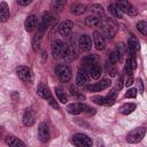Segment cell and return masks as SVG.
Listing matches in <instances>:
<instances>
[{
  "label": "cell",
  "mask_w": 147,
  "mask_h": 147,
  "mask_svg": "<svg viewBox=\"0 0 147 147\" xmlns=\"http://www.w3.org/2000/svg\"><path fill=\"white\" fill-rule=\"evenodd\" d=\"M37 94H38L40 98H42V99H45L46 101H48V103H49L54 109H59V103L55 101V98L53 96V94H52L49 87H48L46 84L40 83V84L38 85V87H37Z\"/></svg>",
  "instance_id": "1"
},
{
  "label": "cell",
  "mask_w": 147,
  "mask_h": 147,
  "mask_svg": "<svg viewBox=\"0 0 147 147\" xmlns=\"http://www.w3.org/2000/svg\"><path fill=\"white\" fill-rule=\"evenodd\" d=\"M99 28H100L101 33L105 36V38H108V39L114 38V36L116 33V30H117L116 23L114 21H111V20L101 21V24H100Z\"/></svg>",
  "instance_id": "2"
},
{
  "label": "cell",
  "mask_w": 147,
  "mask_h": 147,
  "mask_svg": "<svg viewBox=\"0 0 147 147\" xmlns=\"http://www.w3.org/2000/svg\"><path fill=\"white\" fill-rule=\"evenodd\" d=\"M55 76L57 77V79L62 83H67L71 79L72 76V71L70 69L69 65L67 64H59L55 67Z\"/></svg>",
  "instance_id": "3"
},
{
  "label": "cell",
  "mask_w": 147,
  "mask_h": 147,
  "mask_svg": "<svg viewBox=\"0 0 147 147\" xmlns=\"http://www.w3.org/2000/svg\"><path fill=\"white\" fill-rule=\"evenodd\" d=\"M116 96H117V91L116 90H111L106 96H100V95L93 96L92 101L95 102L96 105H101V106H111V105L115 103Z\"/></svg>",
  "instance_id": "4"
},
{
  "label": "cell",
  "mask_w": 147,
  "mask_h": 147,
  "mask_svg": "<svg viewBox=\"0 0 147 147\" xmlns=\"http://www.w3.org/2000/svg\"><path fill=\"white\" fill-rule=\"evenodd\" d=\"M67 110H68V113H70L72 115H78V114H82V113L94 114V109L90 108L87 105H85L83 102H72V103L68 105Z\"/></svg>",
  "instance_id": "5"
},
{
  "label": "cell",
  "mask_w": 147,
  "mask_h": 147,
  "mask_svg": "<svg viewBox=\"0 0 147 147\" xmlns=\"http://www.w3.org/2000/svg\"><path fill=\"white\" fill-rule=\"evenodd\" d=\"M67 47L68 46L63 41H61L59 39L52 41L51 51H52V54H53L54 59H62V57H64V54L67 52Z\"/></svg>",
  "instance_id": "6"
},
{
  "label": "cell",
  "mask_w": 147,
  "mask_h": 147,
  "mask_svg": "<svg viewBox=\"0 0 147 147\" xmlns=\"http://www.w3.org/2000/svg\"><path fill=\"white\" fill-rule=\"evenodd\" d=\"M146 134V129L144 126H140V127H137V129H133L132 131H130L126 136V141L130 142V144H136V142H139Z\"/></svg>",
  "instance_id": "7"
},
{
  "label": "cell",
  "mask_w": 147,
  "mask_h": 147,
  "mask_svg": "<svg viewBox=\"0 0 147 147\" xmlns=\"http://www.w3.org/2000/svg\"><path fill=\"white\" fill-rule=\"evenodd\" d=\"M16 74H17L18 78L21 80H23L24 83H26V84H31L33 82V74H32L31 69L28 68V67H25V65L17 67Z\"/></svg>",
  "instance_id": "8"
},
{
  "label": "cell",
  "mask_w": 147,
  "mask_h": 147,
  "mask_svg": "<svg viewBox=\"0 0 147 147\" xmlns=\"http://www.w3.org/2000/svg\"><path fill=\"white\" fill-rule=\"evenodd\" d=\"M72 144L78 146V147H90L92 146V139L84 134V133H76L74 137H72Z\"/></svg>",
  "instance_id": "9"
},
{
  "label": "cell",
  "mask_w": 147,
  "mask_h": 147,
  "mask_svg": "<svg viewBox=\"0 0 147 147\" xmlns=\"http://www.w3.org/2000/svg\"><path fill=\"white\" fill-rule=\"evenodd\" d=\"M115 3L119 7V9L124 14H127L130 16H134L138 14V10L136 9V7L132 6L127 0H115Z\"/></svg>",
  "instance_id": "10"
},
{
  "label": "cell",
  "mask_w": 147,
  "mask_h": 147,
  "mask_svg": "<svg viewBox=\"0 0 147 147\" xmlns=\"http://www.w3.org/2000/svg\"><path fill=\"white\" fill-rule=\"evenodd\" d=\"M110 85H111L110 79H101V80L98 82V83L87 85V86H86V90L90 91V92H100V91H103V90L108 88Z\"/></svg>",
  "instance_id": "11"
},
{
  "label": "cell",
  "mask_w": 147,
  "mask_h": 147,
  "mask_svg": "<svg viewBox=\"0 0 147 147\" xmlns=\"http://www.w3.org/2000/svg\"><path fill=\"white\" fill-rule=\"evenodd\" d=\"M90 78H91V76L88 74V70L86 68L82 67L78 70V74L76 77V85L77 86H84L90 82Z\"/></svg>",
  "instance_id": "12"
},
{
  "label": "cell",
  "mask_w": 147,
  "mask_h": 147,
  "mask_svg": "<svg viewBox=\"0 0 147 147\" xmlns=\"http://www.w3.org/2000/svg\"><path fill=\"white\" fill-rule=\"evenodd\" d=\"M72 28H74V23H72L71 21L67 20V21H63V22L59 25L57 30H59V33H60L62 37H68V36L71 33Z\"/></svg>",
  "instance_id": "13"
},
{
  "label": "cell",
  "mask_w": 147,
  "mask_h": 147,
  "mask_svg": "<svg viewBox=\"0 0 147 147\" xmlns=\"http://www.w3.org/2000/svg\"><path fill=\"white\" fill-rule=\"evenodd\" d=\"M93 42L96 49L101 51L105 48L106 46V38L105 36L101 33V31H94L93 32Z\"/></svg>",
  "instance_id": "14"
},
{
  "label": "cell",
  "mask_w": 147,
  "mask_h": 147,
  "mask_svg": "<svg viewBox=\"0 0 147 147\" xmlns=\"http://www.w3.org/2000/svg\"><path fill=\"white\" fill-rule=\"evenodd\" d=\"M78 46L82 51L84 52H88L91 48H92V39L90 36L87 34H83L80 36L79 40H78Z\"/></svg>",
  "instance_id": "15"
},
{
  "label": "cell",
  "mask_w": 147,
  "mask_h": 147,
  "mask_svg": "<svg viewBox=\"0 0 147 147\" xmlns=\"http://www.w3.org/2000/svg\"><path fill=\"white\" fill-rule=\"evenodd\" d=\"M38 134H39V138L42 142H46L48 141L49 137H51V133H49V129H48V125L45 123V122H41L39 124V127H38Z\"/></svg>",
  "instance_id": "16"
},
{
  "label": "cell",
  "mask_w": 147,
  "mask_h": 147,
  "mask_svg": "<svg viewBox=\"0 0 147 147\" xmlns=\"http://www.w3.org/2000/svg\"><path fill=\"white\" fill-rule=\"evenodd\" d=\"M22 122H23V125L24 126H32L36 122V116L33 114V111L29 108V109H25L24 114H23V118H22Z\"/></svg>",
  "instance_id": "17"
},
{
  "label": "cell",
  "mask_w": 147,
  "mask_h": 147,
  "mask_svg": "<svg viewBox=\"0 0 147 147\" xmlns=\"http://www.w3.org/2000/svg\"><path fill=\"white\" fill-rule=\"evenodd\" d=\"M52 22H53V16H52V14L45 13V14L42 15L41 22H40V24H39V26H38V32H41V33H42V32L51 25Z\"/></svg>",
  "instance_id": "18"
},
{
  "label": "cell",
  "mask_w": 147,
  "mask_h": 147,
  "mask_svg": "<svg viewBox=\"0 0 147 147\" xmlns=\"http://www.w3.org/2000/svg\"><path fill=\"white\" fill-rule=\"evenodd\" d=\"M99 61V56L96 54H91V55H87L85 57H83L82 60V67L86 68L88 70L90 67H92L93 64H96Z\"/></svg>",
  "instance_id": "19"
},
{
  "label": "cell",
  "mask_w": 147,
  "mask_h": 147,
  "mask_svg": "<svg viewBox=\"0 0 147 147\" xmlns=\"http://www.w3.org/2000/svg\"><path fill=\"white\" fill-rule=\"evenodd\" d=\"M136 68H137V61H136V57L129 56V57L126 59L125 68H124L125 75H132V72L136 70Z\"/></svg>",
  "instance_id": "20"
},
{
  "label": "cell",
  "mask_w": 147,
  "mask_h": 147,
  "mask_svg": "<svg viewBox=\"0 0 147 147\" xmlns=\"http://www.w3.org/2000/svg\"><path fill=\"white\" fill-rule=\"evenodd\" d=\"M37 24H38V18H37V16L36 15H30V16H28L26 17V20H25V22H24V28H25V30L26 31H32L36 26H37Z\"/></svg>",
  "instance_id": "21"
},
{
  "label": "cell",
  "mask_w": 147,
  "mask_h": 147,
  "mask_svg": "<svg viewBox=\"0 0 147 147\" xmlns=\"http://www.w3.org/2000/svg\"><path fill=\"white\" fill-rule=\"evenodd\" d=\"M77 56H78V49H77V47H76L75 45H69V46L67 47V52H65L63 59H65V60H68V61H72V60H75Z\"/></svg>",
  "instance_id": "22"
},
{
  "label": "cell",
  "mask_w": 147,
  "mask_h": 147,
  "mask_svg": "<svg viewBox=\"0 0 147 147\" xmlns=\"http://www.w3.org/2000/svg\"><path fill=\"white\" fill-rule=\"evenodd\" d=\"M127 48L129 49H133V51H139L140 49V44L139 40L137 39V37L134 34H130L129 39H127Z\"/></svg>",
  "instance_id": "23"
},
{
  "label": "cell",
  "mask_w": 147,
  "mask_h": 147,
  "mask_svg": "<svg viewBox=\"0 0 147 147\" xmlns=\"http://www.w3.org/2000/svg\"><path fill=\"white\" fill-rule=\"evenodd\" d=\"M88 74H90V76L93 79H98L101 76V74H102V68L98 63L96 64H93L92 67L88 68Z\"/></svg>",
  "instance_id": "24"
},
{
  "label": "cell",
  "mask_w": 147,
  "mask_h": 147,
  "mask_svg": "<svg viewBox=\"0 0 147 147\" xmlns=\"http://www.w3.org/2000/svg\"><path fill=\"white\" fill-rule=\"evenodd\" d=\"M108 11L110 15H113L116 18H122L123 17V11L119 9V7L116 3H111L108 6Z\"/></svg>",
  "instance_id": "25"
},
{
  "label": "cell",
  "mask_w": 147,
  "mask_h": 147,
  "mask_svg": "<svg viewBox=\"0 0 147 147\" xmlns=\"http://www.w3.org/2000/svg\"><path fill=\"white\" fill-rule=\"evenodd\" d=\"M136 103H132V102H129V103H124L123 106H121L119 108V113L123 114V115H129L131 114L133 110H136Z\"/></svg>",
  "instance_id": "26"
},
{
  "label": "cell",
  "mask_w": 147,
  "mask_h": 147,
  "mask_svg": "<svg viewBox=\"0 0 147 147\" xmlns=\"http://www.w3.org/2000/svg\"><path fill=\"white\" fill-rule=\"evenodd\" d=\"M6 142H7V145H9V146H11V147H18V146L24 147V146H25V144H24L22 140H20V139L16 138V137H11V136H8V137L6 138Z\"/></svg>",
  "instance_id": "27"
},
{
  "label": "cell",
  "mask_w": 147,
  "mask_h": 147,
  "mask_svg": "<svg viewBox=\"0 0 147 147\" xmlns=\"http://www.w3.org/2000/svg\"><path fill=\"white\" fill-rule=\"evenodd\" d=\"M85 23L88 26H92V28L96 26V28H99L100 24H101V18L98 17V16H87L85 18Z\"/></svg>",
  "instance_id": "28"
},
{
  "label": "cell",
  "mask_w": 147,
  "mask_h": 147,
  "mask_svg": "<svg viewBox=\"0 0 147 147\" xmlns=\"http://www.w3.org/2000/svg\"><path fill=\"white\" fill-rule=\"evenodd\" d=\"M0 14H1V22H6L9 18V8L5 1L1 2L0 5Z\"/></svg>",
  "instance_id": "29"
},
{
  "label": "cell",
  "mask_w": 147,
  "mask_h": 147,
  "mask_svg": "<svg viewBox=\"0 0 147 147\" xmlns=\"http://www.w3.org/2000/svg\"><path fill=\"white\" fill-rule=\"evenodd\" d=\"M106 70H107V74L110 76V77H114V76H116V74H117V69H116V67H115V63L114 62H111V61H107V63H106Z\"/></svg>",
  "instance_id": "30"
},
{
  "label": "cell",
  "mask_w": 147,
  "mask_h": 147,
  "mask_svg": "<svg viewBox=\"0 0 147 147\" xmlns=\"http://www.w3.org/2000/svg\"><path fill=\"white\" fill-rule=\"evenodd\" d=\"M85 9H86V7L82 3H74L71 6V13L74 15H80L85 11Z\"/></svg>",
  "instance_id": "31"
},
{
  "label": "cell",
  "mask_w": 147,
  "mask_h": 147,
  "mask_svg": "<svg viewBox=\"0 0 147 147\" xmlns=\"http://www.w3.org/2000/svg\"><path fill=\"white\" fill-rule=\"evenodd\" d=\"M55 95L57 96V100H59L61 103H67V102H68V98H67L65 93H64L60 87H56V88H55Z\"/></svg>",
  "instance_id": "32"
},
{
  "label": "cell",
  "mask_w": 147,
  "mask_h": 147,
  "mask_svg": "<svg viewBox=\"0 0 147 147\" xmlns=\"http://www.w3.org/2000/svg\"><path fill=\"white\" fill-rule=\"evenodd\" d=\"M91 11L94 14V16H98V17H101V16L103 15V13H105L102 6L96 5V3H95V5H92V7H91Z\"/></svg>",
  "instance_id": "33"
},
{
  "label": "cell",
  "mask_w": 147,
  "mask_h": 147,
  "mask_svg": "<svg viewBox=\"0 0 147 147\" xmlns=\"http://www.w3.org/2000/svg\"><path fill=\"white\" fill-rule=\"evenodd\" d=\"M115 51L117 52V54L119 55V57H121V60H122V57L125 55V53H126L127 48H126V46H125L123 42H119V44L116 46V49H115Z\"/></svg>",
  "instance_id": "34"
},
{
  "label": "cell",
  "mask_w": 147,
  "mask_h": 147,
  "mask_svg": "<svg viewBox=\"0 0 147 147\" xmlns=\"http://www.w3.org/2000/svg\"><path fill=\"white\" fill-rule=\"evenodd\" d=\"M67 3V0H55L53 3H52V8L55 9V10H61Z\"/></svg>",
  "instance_id": "35"
},
{
  "label": "cell",
  "mask_w": 147,
  "mask_h": 147,
  "mask_svg": "<svg viewBox=\"0 0 147 147\" xmlns=\"http://www.w3.org/2000/svg\"><path fill=\"white\" fill-rule=\"evenodd\" d=\"M137 28L144 36H147V22L146 21H139L137 23Z\"/></svg>",
  "instance_id": "36"
},
{
  "label": "cell",
  "mask_w": 147,
  "mask_h": 147,
  "mask_svg": "<svg viewBox=\"0 0 147 147\" xmlns=\"http://www.w3.org/2000/svg\"><path fill=\"white\" fill-rule=\"evenodd\" d=\"M70 93H71L72 96H75V98H77V99H79V100H84V99H85L84 94L79 93V91H77L76 87H74V86L70 87Z\"/></svg>",
  "instance_id": "37"
},
{
  "label": "cell",
  "mask_w": 147,
  "mask_h": 147,
  "mask_svg": "<svg viewBox=\"0 0 147 147\" xmlns=\"http://www.w3.org/2000/svg\"><path fill=\"white\" fill-rule=\"evenodd\" d=\"M109 61H111V62H114V63L121 61V57H119V55L117 54L116 51H114V52L110 53V55H109Z\"/></svg>",
  "instance_id": "38"
},
{
  "label": "cell",
  "mask_w": 147,
  "mask_h": 147,
  "mask_svg": "<svg viewBox=\"0 0 147 147\" xmlns=\"http://www.w3.org/2000/svg\"><path fill=\"white\" fill-rule=\"evenodd\" d=\"M136 96H137V90L136 88H130L125 93V98H127V99H134Z\"/></svg>",
  "instance_id": "39"
},
{
  "label": "cell",
  "mask_w": 147,
  "mask_h": 147,
  "mask_svg": "<svg viewBox=\"0 0 147 147\" xmlns=\"http://www.w3.org/2000/svg\"><path fill=\"white\" fill-rule=\"evenodd\" d=\"M125 86H130V85H132L133 84V76L132 75H126V79H125Z\"/></svg>",
  "instance_id": "40"
},
{
  "label": "cell",
  "mask_w": 147,
  "mask_h": 147,
  "mask_svg": "<svg viewBox=\"0 0 147 147\" xmlns=\"http://www.w3.org/2000/svg\"><path fill=\"white\" fill-rule=\"evenodd\" d=\"M123 83H125V82H124V77L121 76V77L117 79V90H121V88L123 87V85H124Z\"/></svg>",
  "instance_id": "41"
},
{
  "label": "cell",
  "mask_w": 147,
  "mask_h": 147,
  "mask_svg": "<svg viewBox=\"0 0 147 147\" xmlns=\"http://www.w3.org/2000/svg\"><path fill=\"white\" fill-rule=\"evenodd\" d=\"M32 1H33V0H17V3H18L20 6H28V5H30Z\"/></svg>",
  "instance_id": "42"
},
{
  "label": "cell",
  "mask_w": 147,
  "mask_h": 147,
  "mask_svg": "<svg viewBox=\"0 0 147 147\" xmlns=\"http://www.w3.org/2000/svg\"><path fill=\"white\" fill-rule=\"evenodd\" d=\"M138 87H139V93H144V84L141 79H138Z\"/></svg>",
  "instance_id": "43"
}]
</instances>
